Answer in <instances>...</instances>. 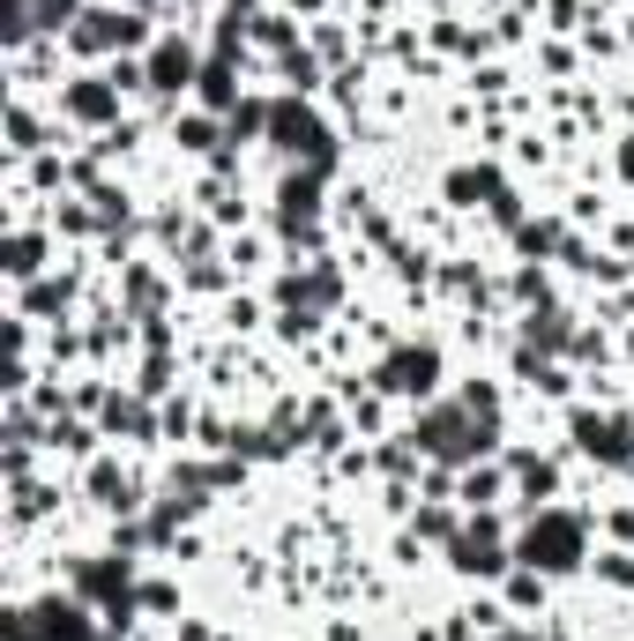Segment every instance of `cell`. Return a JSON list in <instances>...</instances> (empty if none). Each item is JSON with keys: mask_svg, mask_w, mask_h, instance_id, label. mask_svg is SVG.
Here are the masks:
<instances>
[{"mask_svg": "<svg viewBox=\"0 0 634 641\" xmlns=\"http://www.w3.org/2000/svg\"><path fill=\"white\" fill-rule=\"evenodd\" d=\"M113 45H150V23L142 15H120V8H90L68 31V52H113Z\"/></svg>", "mask_w": 634, "mask_h": 641, "instance_id": "1", "label": "cell"}, {"mask_svg": "<svg viewBox=\"0 0 634 641\" xmlns=\"http://www.w3.org/2000/svg\"><path fill=\"white\" fill-rule=\"evenodd\" d=\"M374 388H388V395H433L441 388V358L433 351H403V358H388L374 373Z\"/></svg>", "mask_w": 634, "mask_h": 641, "instance_id": "2", "label": "cell"}, {"mask_svg": "<svg viewBox=\"0 0 634 641\" xmlns=\"http://www.w3.org/2000/svg\"><path fill=\"white\" fill-rule=\"evenodd\" d=\"M150 75H157V90H187L195 83V52H187V45H157V60H150Z\"/></svg>", "mask_w": 634, "mask_h": 641, "instance_id": "3", "label": "cell"}, {"mask_svg": "<svg viewBox=\"0 0 634 641\" xmlns=\"http://www.w3.org/2000/svg\"><path fill=\"white\" fill-rule=\"evenodd\" d=\"M113 97H120V90L105 83H90V90H68V97H60V112H68V120H105V112H113Z\"/></svg>", "mask_w": 634, "mask_h": 641, "instance_id": "4", "label": "cell"}, {"mask_svg": "<svg viewBox=\"0 0 634 641\" xmlns=\"http://www.w3.org/2000/svg\"><path fill=\"white\" fill-rule=\"evenodd\" d=\"M38 254H45L38 232H15V239H8V276H15V284H31V276H38Z\"/></svg>", "mask_w": 634, "mask_h": 641, "instance_id": "5", "label": "cell"}, {"mask_svg": "<svg viewBox=\"0 0 634 641\" xmlns=\"http://www.w3.org/2000/svg\"><path fill=\"white\" fill-rule=\"evenodd\" d=\"M202 97L210 105H232V68H202Z\"/></svg>", "mask_w": 634, "mask_h": 641, "instance_id": "6", "label": "cell"}, {"mask_svg": "<svg viewBox=\"0 0 634 641\" xmlns=\"http://www.w3.org/2000/svg\"><path fill=\"white\" fill-rule=\"evenodd\" d=\"M210 120H179V142H187V150H210Z\"/></svg>", "mask_w": 634, "mask_h": 641, "instance_id": "7", "label": "cell"}, {"mask_svg": "<svg viewBox=\"0 0 634 641\" xmlns=\"http://www.w3.org/2000/svg\"><path fill=\"white\" fill-rule=\"evenodd\" d=\"M478 492H501V477H493V471H470L463 477V500H470V508H478Z\"/></svg>", "mask_w": 634, "mask_h": 641, "instance_id": "8", "label": "cell"}, {"mask_svg": "<svg viewBox=\"0 0 634 641\" xmlns=\"http://www.w3.org/2000/svg\"><path fill=\"white\" fill-rule=\"evenodd\" d=\"M292 8H321V0H292Z\"/></svg>", "mask_w": 634, "mask_h": 641, "instance_id": "9", "label": "cell"}]
</instances>
